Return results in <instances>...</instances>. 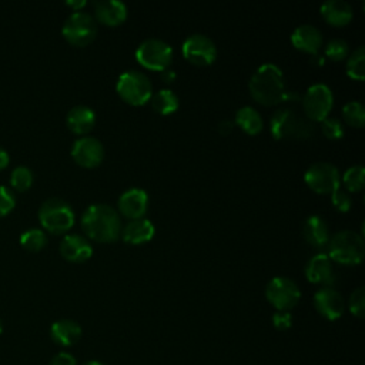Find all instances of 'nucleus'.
<instances>
[{
	"instance_id": "1",
	"label": "nucleus",
	"mask_w": 365,
	"mask_h": 365,
	"mask_svg": "<svg viewBox=\"0 0 365 365\" xmlns=\"http://www.w3.org/2000/svg\"><path fill=\"white\" fill-rule=\"evenodd\" d=\"M81 228L86 235L98 242L115 241L121 234V218L117 210L108 204L88 205L81 215Z\"/></svg>"
},
{
	"instance_id": "2",
	"label": "nucleus",
	"mask_w": 365,
	"mask_h": 365,
	"mask_svg": "<svg viewBox=\"0 0 365 365\" xmlns=\"http://www.w3.org/2000/svg\"><path fill=\"white\" fill-rule=\"evenodd\" d=\"M248 88L252 98L264 106H272L284 101L287 91L282 71L272 63H265L254 71L248 81Z\"/></svg>"
},
{
	"instance_id": "3",
	"label": "nucleus",
	"mask_w": 365,
	"mask_h": 365,
	"mask_svg": "<svg viewBox=\"0 0 365 365\" xmlns=\"http://www.w3.org/2000/svg\"><path fill=\"white\" fill-rule=\"evenodd\" d=\"M269 128L277 140H307L314 134L312 121L291 107L277 110L271 117Z\"/></svg>"
},
{
	"instance_id": "4",
	"label": "nucleus",
	"mask_w": 365,
	"mask_h": 365,
	"mask_svg": "<svg viewBox=\"0 0 365 365\" xmlns=\"http://www.w3.org/2000/svg\"><path fill=\"white\" fill-rule=\"evenodd\" d=\"M328 257L344 265H356L362 261L365 254V244L362 235L352 230H342L329 238Z\"/></svg>"
},
{
	"instance_id": "5",
	"label": "nucleus",
	"mask_w": 365,
	"mask_h": 365,
	"mask_svg": "<svg viewBox=\"0 0 365 365\" xmlns=\"http://www.w3.org/2000/svg\"><path fill=\"white\" fill-rule=\"evenodd\" d=\"M74 211L63 198L51 197L38 208V220L43 228L53 234L67 232L74 225Z\"/></svg>"
},
{
	"instance_id": "6",
	"label": "nucleus",
	"mask_w": 365,
	"mask_h": 365,
	"mask_svg": "<svg viewBox=\"0 0 365 365\" xmlns=\"http://www.w3.org/2000/svg\"><path fill=\"white\" fill-rule=\"evenodd\" d=\"M115 88L120 97L133 106L145 104L153 94V84L148 76L140 70H128L121 73Z\"/></svg>"
},
{
	"instance_id": "7",
	"label": "nucleus",
	"mask_w": 365,
	"mask_h": 365,
	"mask_svg": "<svg viewBox=\"0 0 365 365\" xmlns=\"http://www.w3.org/2000/svg\"><path fill=\"white\" fill-rule=\"evenodd\" d=\"M61 33L70 44L83 47L93 41L97 36L96 19L94 16L83 10L73 11L63 23Z\"/></svg>"
},
{
	"instance_id": "8",
	"label": "nucleus",
	"mask_w": 365,
	"mask_h": 365,
	"mask_svg": "<svg viewBox=\"0 0 365 365\" xmlns=\"http://www.w3.org/2000/svg\"><path fill=\"white\" fill-rule=\"evenodd\" d=\"M137 61L145 68L163 71L168 68L173 58V48L164 40L151 37L140 43L135 50Z\"/></svg>"
},
{
	"instance_id": "9",
	"label": "nucleus",
	"mask_w": 365,
	"mask_h": 365,
	"mask_svg": "<svg viewBox=\"0 0 365 365\" xmlns=\"http://www.w3.org/2000/svg\"><path fill=\"white\" fill-rule=\"evenodd\" d=\"M265 297L277 311H289L298 304L301 291L294 279L288 277H274L265 287Z\"/></svg>"
},
{
	"instance_id": "10",
	"label": "nucleus",
	"mask_w": 365,
	"mask_h": 365,
	"mask_svg": "<svg viewBox=\"0 0 365 365\" xmlns=\"http://www.w3.org/2000/svg\"><path fill=\"white\" fill-rule=\"evenodd\" d=\"M334 104V94L324 83L309 86L302 97V107L305 117L311 121H322L328 117Z\"/></svg>"
},
{
	"instance_id": "11",
	"label": "nucleus",
	"mask_w": 365,
	"mask_h": 365,
	"mask_svg": "<svg viewBox=\"0 0 365 365\" xmlns=\"http://www.w3.org/2000/svg\"><path fill=\"white\" fill-rule=\"evenodd\" d=\"M304 180L312 191L318 194H331L339 188L341 174L334 164L328 161H317L307 168Z\"/></svg>"
},
{
	"instance_id": "12",
	"label": "nucleus",
	"mask_w": 365,
	"mask_h": 365,
	"mask_svg": "<svg viewBox=\"0 0 365 365\" xmlns=\"http://www.w3.org/2000/svg\"><path fill=\"white\" fill-rule=\"evenodd\" d=\"M181 50L184 57L195 66H208L217 57V47L214 41L201 33L190 34L182 41Z\"/></svg>"
},
{
	"instance_id": "13",
	"label": "nucleus",
	"mask_w": 365,
	"mask_h": 365,
	"mask_svg": "<svg viewBox=\"0 0 365 365\" xmlns=\"http://www.w3.org/2000/svg\"><path fill=\"white\" fill-rule=\"evenodd\" d=\"M71 157L77 164L81 167H96L103 161L104 157V147L101 141L96 137H80L73 143L71 147Z\"/></svg>"
},
{
	"instance_id": "14",
	"label": "nucleus",
	"mask_w": 365,
	"mask_h": 365,
	"mask_svg": "<svg viewBox=\"0 0 365 365\" xmlns=\"http://www.w3.org/2000/svg\"><path fill=\"white\" fill-rule=\"evenodd\" d=\"M314 307L319 315L329 321H335L344 314L345 302L341 292L334 287H321L314 294Z\"/></svg>"
},
{
	"instance_id": "15",
	"label": "nucleus",
	"mask_w": 365,
	"mask_h": 365,
	"mask_svg": "<svg viewBox=\"0 0 365 365\" xmlns=\"http://www.w3.org/2000/svg\"><path fill=\"white\" fill-rule=\"evenodd\" d=\"M305 277L312 284L332 287L336 281V274L328 254L319 252L312 255L305 265Z\"/></svg>"
},
{
	"instance_id": "16",
	"label": "nucleus",
	"mask_w": 365,
	"mask_h": 365,
	"mask_svg": "<svg viewBox=\"0 0 365 365\" xmlns=\"http://www.w3.org/2000/svg\"><path fill=\"white\" fill-rule=\"evenodd\" d=\"M148 207V194L143 188H128L118 198L120 212L130 218H141Z\"/></svg>"
},
{
	"instance_id": "17",
	"label": "nucleus",
	"mask_w": 365,
	"mask_h": 365,
	"mask_svg": "<svg viewBox=\"0 0 365 365\" xmlns=\"http://www.w3.org/2000/svg\"><path fill=\"white\" fill-rule=\"evenodd\" d=\"M60 254L70 262H83L93 254L90 241L80 234H67L60 241Z\"/></svg>"
},
{
	"instance_id": "18",
	"label": "nucleus",
	"mask_w": 365,
	"mask_h": 365,
	"mask_svg": "<svg viewBox=\"0 0 365 365\" xmlns=\"http://www.w3.org/2000/svg\"><path fill=\"white\" fill-rule=\"evenodd\" d=\"M291 41L295 48L309 54H317L322 46V34L319 29L314 24L304 23L294 29L291 34Z\"/></svg>"
},
{
	"instance_id": "19",
	"label": "nucleus",
	"mask_w": 365,
	"mask_h": 365,
	"mask_svg": "<svg viewBox=\"0 0 365 365\" xmlns=\"http://www.w3.org/2000/svg\"><path fill=\"white\" fill-rule=\"evenodd\" d=\"M50 338L58 346H71L81 338V327L70 318L57 319L50 327Z\"/></svg>"
},
{
	"instance_id": "20",
	"label": "nucleus",
	"mask_w": 365,
	"mask_h": 365,
	"mask_svg": "<svg viewBox=\"0 0 365 365\" xmlns=\"http://www.w3.org/2000/svg\"><path fill=\"white\" fill-rule=\"evenodd\" d=\"M302 235L315 248H324L329 242V228L321 215H309L302 224Z\"/></svg>"
},
{
	"instance_id": "21",
	"label": "nucleus",
	"mask_w": 365,
	"mask_h": 365,
	"mask_svg": "<svg viewBox=\"0 0 365 365\" xmlns=\"http://www.w3.org/2000/svg\"><path fill=\"white\" fill-rule=\"evenodd\" d=\"M127 17V6L120 0H101L94 3V19L106 26L121 24Z\"/></svg>"
},
{
	"instance_id": "22",
	"label": "nucleus",
	"mask_w": 365,
	"mask_h": 365,
	"mask_svg": "<svg viewBox=\"0 0 365 365\" xmlns=\"http://www.w3.org/2000/svg\"><path fill=\"white\" fill-rule=\"evenodd\" d=\"M66 124L73 133L86 134L96 124V113L88 106L77 104L68 110L66 115Z\"/></svg>"
},
{
	"instance_id": "23",
	"label": "nucleus",
	"mask_w": 365,
	"mask_h": 365,
	"mask_svg": "<svg viewBox=\"0 0 365 365\" xmlns=\"http://www.w3.org/2000/svg\"><path fill=\"white\" fill-rule=\"evenodd\" d=\"M155 234L153 222L147 218H134L130 220L121 228V238L128 244H143L150 241Z\"/></svg>"
},
{
	"instance_id": "24",
	"label": "nucleus",
	"mask_w": 365,
	"mask_h": 365,
	"mask_svg": "<svg viewBox=\"0 0 365 365\" xmlns=\"http://www.w3.org/2000/svg\"><path fill=\"white\" fill-rule=\"evenodd\" d=\"M324 20L332 26H345L351 21L354 11L345 0H327L319 7Z\"/></svg>"
},
{
	"instance_id": "25",
	"label": "nucleus",
	"mask_w": 365,
	"mask_h": 365,
	"mask_svg": "<svg viewBox=\"0 0 365 365\" xmlns=\"http://www.w3.org/2000/svg\"><path fill=\"white\" fill-rule=\"evenodd\" d=\"M235 124L240 125L247 134H258L262 130L264 121L261 114L251 106H244L235 113Z\"/></svg>"
},
{
	"instance_id": "26",
	"label": "nucleus",
	"mask_w": 365,
	"mask_h": 365,
	"mask_svg": "<svg viewBox=\"0 0 365 365\" xmlns=\"http://www.w3.org/2000/svg\"><path fill=\"white\" fill-rule=\"evenodd\" d=\"M151 107L163 115L171 114L178 108V97L177 94L170 88H161L151 94L150 97Z\"/></svg>"
},
{
	"instance_id": "27",
	"label": "nucleus",
	"mask_w": 365,
	"mask_h": 365,
	"mask_svg": "<svg viewBox=\"0 0 365 365\" xmlns=\"http://www.w3.org/2000/svg\"><path fill=\"white\" fill-rule=\"evenodd\" d=\"M20 244L23 248H26L27 251H40L46 247L47 244V235L41 228H27L20 234Z\"/></svg>"
},
{
	"instance_id": "28",
	"label": "nucleus",
	"mask_w": 365,
	"mask_h": 365,
	"mask_svg": "<svg viewBox=\"0 0 365 365\" xmlns=\"http://www.w3.org/2000/svg\"><path fill=\"white\" fill-rule=\"evenodd\" d=\"M346 74L354 78L362 81L365 77V47H356L346 60Z\"/></svg>"
},
{
	"instance_id": "29",
	"label": "nucleus",
	"mask_w": 365,
	"mask_h": 365,
	"mask_svg": "<svg viewBox=\"0 0 365 365\" xmlns=\"http://www.w3.org/2000/svg\"><path fill=\"white\" fill-rule=\"evenodd\" d=\"M342 117L352 127H362L365 123V107L361 101L352 100L342 107Z\"/></svg>"
},
{
	"instance_id": "30",
	"label": "nucleus",
	"mask_w": 365,
	"mask_h": 365,
	"mask_svg": "<svg viewBox=\"0 0 365 365\" xmlns=\"http://www.w3.org/2000/svg\"><path fill=\"white\" fill-rule=\"evenodd\" d=\"M33 178V171L27 165H17L10 173V185L13 190L21 192L31 187Z\"/></svg>"
},
{
	"instance_id": "31",
	"label": "nucleus",
	"mask_w": 365,
	"mask_h": 365,
	"mask_svg": "<svg viewBox=\"0 0 365 365\" xmlns=\"http://www.w3.org/2000/svg\"><path fill=\"white\" fill-rule=\"evenodd\" d=\"M364 175H365V168L361 164H354L345 170L342 175V182L348 191L356 192L364 187Z\"/></svg>"
},
{
	"instance_id": "32",
	"label": "nucleus",
	"mask_w": 365,
	"mask_h": 365,
	"mask_svg": "<svg viewBox=\"0 0 365 365\" xmlns=\"http://www.w3.org/2000/svg\"><path fill=\"white\" fill-rule=\"evenodd\" d=\"M348 51H349L348 43L345 40H342V38H332L325 46L327 57H329L334 61L344 60L348 56Z\"/></svg>"
},
{
	"instance_id": "33",
	"label": "nucleus",
	"mask_w": 365,
	"mask_h": 365,
	"mask_svg": "<svg viewBox=\"0 0 365 365\" xmlns=\"http://www.w3.org/2000/svg\"><path fill=\"white\" fill-rule=\"evenodd\" d=\"M321 131L327 138L338 140L344 135V125L342 121L336 117H325L321 121Z\"/></svg>"
},
{
	"instance_id": "34",
	"label": "nucleus",
	"mask_w": 365,
	"mask_h": 365,
	"mask_svg": "<svg viewBox=\"0 0 365 365\" xmlns=\"http://www.w3.org/2000/svg\"><path fill=\"white\" fill-rule=\"evenodd\" d=\"M348 307L352 315L362 318L365 314V288L361 285L358 288H355L351 295H349V301H348Z\"/></svg>"
},
{
	"instance_id": "35",
	"label": "nucleus",
	"mask_w": 365,
	"mask_h": 365,
	"mask_svg": "<svg viewBox=\"0 0 365 365\" xmlns=\"http://www.w3.org/2000/svg\"><path fill=\"white\" fill-rule=\"evenodd\" d=\"M16 207V195L14 192L6 187L0 185V217H6Z\"/></svg>"
},
{
	"instance_id": "36",
	"label": "nucleus",
	"mask_w": 365,
	"mask_h": 365,
	"mask_svg": "<svg viewBox=\"0 0 365 365\" xmlns=\"http://www.w3.org/2000/svg\"><path fill=\"white\" fill-rule=\"evenodd\" d=\"M331 201H332V205L341 212L348 211L352 205L351 195L345 190H341V188H336L334 192H331Z\"/></svg>"
},
{
	"instance_id": "37",
	"label": "nucleus",
	"mask_w": 365,
	"mask_h": 365,
	"mask_svg": "<svg viewBox=\"0 0 365 365\" xmlns=\"http://www.w3.org/2000/svg\"><path fill=\"white\" fill-rule=\"evenodd\" d=\"M272 325L278 331H287L292 325V315L289 311H277L272 315Z\"/></svg>"
},
{
	"instance_id": "38",
	"label": "nucleus",
	"mask_w": 365,
	"mask_h": 365,
	"mask_svg": "<svg viewBox=\"0 0 365 365\" xmlns=\"http://www.w3.org/2000/svg\"><path fill=\"white\" fill-rule=\"evenodd\" d=\"M48 365H77V361L74 358V355H71L70 352L61 351L58 354H56Z\"/></svg>"
},
{
	"instance_id": "39",
	"label": "nucleus",
	"mask_w": 365,
	"mask_h": 365,
	"mask_svg": "<svg viewBox=\"0 0 365 365\" xmlns=\"http://www.w3.org/2000/svg\"><path fill=\"white\" fill-rule=\"evenodd\" d=\"M232 127H234V123H232L231 120H222V121L218 124V131H220V134L227 135L228 133H231Z\"/></svg>"
},
{
	"instance_id": "40",
	"label": "nucleus",
	"mask_w": 365,
	"mask_h": 365,
	"mask_svg": "<svg viewBox=\"0 0 365 365\" xmlns=\"http://www.w3.org/2000/svg\"><path fill=\"white\" fill-rule=\"evenodd\" d=\"M160 76H161V80L165 83H171L175 78V73L171 68H165V70L160 71Z\"/></svg>"
},
{
	"instance_id": "41",
	"label": "nucleus",
	"mask_w": 365,
	"mask_h": 365,
	"mask_svg": "<svg viewBox=\"0 0 365 365\" xmlns=\"http://www.w3.org/2000/svg\"><path fill=\"white\" fill-rule=\"evenodd\" d=\"M9 160H10L9 153L6 151V148H3V147L0 145V170H3V168H6V167H7Z\"/></svg>"
},
{
	"instance_id": "42",
	"label": "nucleus",
	"mask_w": 365,
	"mask_h": 365,
	"mask_svg": "<svg viewBox=\"0 0 365 365\" xmlns=\"http://www.w3.org/2000/svg\"><path fill=\"white\" fill-rule=\"evenodd\" d=\"M66 4L70 6V7H73L74 11H78L81 7H84V6L87 4V1H86V0H74V1H73V0H67Z\"/></svg>"
},
{
	"instance_id": "43",
	"label": "nucleus",
	"mask_w": 365,
	"mask_h": 365,
	"mask_svg": "<svg viewBox=\"0 0 365 365\" xmlns=\"http://www.w3.org/2000/svg\"><path fill=\"white\" fill-rule=\"evenodd\" d=\"M311 63L312 64H315V66H322L324 64V57L321 56V54H312V57H311Z\"/></svg>"
},
{
	"instance_id": "44",
	"label": "nucleus",
	"mask_w": 365,
	"mask_h": 365,
	"mask_svg": "<svg viewBox=\"0 0 365 365\" xmlns=\"http://www.w3.org/2000/svg\"><path fill=\"white\" fill-rule=\"evenodd\" d=\"M81 365H106V364L100 362V361H87V362H84Z\"/></svg>"
},
{
	"instance_id": "45",
	"label": "nucleus",
	"mask_w": 365,
	"mask_h": 365,
	"mask_svg": "<svg viewBox=\"0 0 365 365\" xmlns=\"http://www.w3.org/2000/svg\"><path fill=\"white\" fill-rule=\"evenodd\" d=\"M3 328H4V327H3V321H1V318H0V334L3 332Z\"/></svg>"
}]
</instances>
